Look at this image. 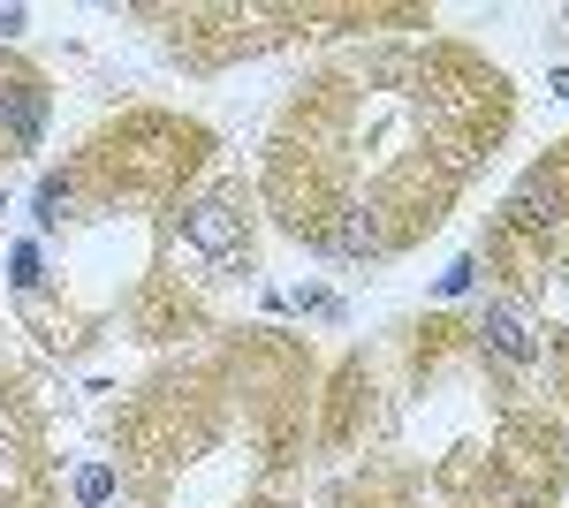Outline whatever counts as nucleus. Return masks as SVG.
I'll list each match as a JSON object with an SVG mask.
<instances>
[{"label":"nucleus","mask_w":569,"mask_h":508,"mask_svg":"<svg viewBox=\"0 0 569 508\" xmlns=\"http://www.w3.org/2000/svg\"><path fill=\"white\" fill-rule=\"evenodd\" d=\"M517 129V84L463 39L342 53L266 137V206L305 251L380 266L426 243Z\"/></svg>","instance_id":"nucleus-1"},{"label":"nucleus","mask_w":569,"mask_h":508,"mask_svg":"<svg viewBox=\"0 0 569 508\" xmlns=\"http://www.w3.org/2000/svg\"><path fill=\"white\" fill-rule=\"evenodd\" d=\"M213 160V129L190 122V114H168V107H130L107 129H91L77 145V160L61 168V190H69V212H168L182 206V190L206 175ZM61 212V220H69Z\"/></svg>","instance_id":"nucleus-2"},{"label":"nucleus","mask_w":569,"mask_h":508,"mask_svg":"<svg viewBox=\"0 0 569 508\" xmlns=\"http://www.w3.org/2000/svg\"><path fill=\"white\" fill-rule=\"evenodd\" d=\"M448 508H555L569 486V440L547 402H509L493 410L486 448H448L433 470Z\"/></svg>","instance_id":"nucleus-3"},{"label":"nucleus","mask_w":569,"mask_h":508,"mask_svg":"<svg viewBox=\"0 0 569 508\" xmlns=\"http://www.w3.org/2000/svg\"><path fill=\"white\" fill-rule=\"evenodd\" d=\"M486 273L509 289V297H531L547 289L569 266V137L547 145V160H531L525 182L501 198V212L486 220Z\"/></svg>","instance_id":"nucleus-4"},{"label":"nucleus","mask_w":569,"mask_h":508,"mask_svg":"<svg viewBox=\"0 0 569 508\" xmlns=\"http://www.w3.org/2000/svg\"><path fill=\"white\" fill-rule=\"evenodd\" d=\"M342 16L350 8H168L152 23H168V46L190 69H220V61L259 53V46L311 39V23H342Z\"/></svg>","instance_id":"nucleus-5"},{"label":"nucleus","mask_w":569,"mask_h":508,"mask_svg":"<svg viewBox=\"0 0 569 508\" xmlns=\"http://www.w3.org/2000/svg\"><path fill=\"white\" fill-rule=\"evenodd\" d=\"M46 129V77L23 61H0V168L16 152H31Z\"/></svg>","instance_id":"nucleus-6"},{"label":"nucleus","mask_w":569,"mask_h":508,"mask_svg":"<svg viewBox=\"0 0 569 508\" xmlns=\"http://www.w3.org/2000/svg\"><path fill=\"white\" fill-rule=\"evenodd\" d=\"M77 494H84V501H107V494H114V470H107V464H91L84 478H77Z\"/></svg>","instance_id":"nucleus-7"},{"label":"nucleus","mask_w":569,"mask_h":508,"mask_svg":"<svg viewBox=\"0 0 569 508\" xmlns=\"http://www.w3.org/2000/svg\"><path fill=\"white\" fill-rule=\"evenodd\" d=\"M555 380H562V395H569V327H562V341H555Z\"/></svg>","instance_id":"nucleus-8"},{"label":"nucleus","mask_w":569,"mask_h":508,"mask_svg":"<svg viewBox=\"0 0 569 508\" xmlns=\"http://www.w3.org/2000/svg\"><path fill=\"white\" fill-rule=\"evenodd\" d=\"M555 91H562V99H569V69H555Z\"/></svg>","instance_id":"nucleus-9"}]
</instances>
